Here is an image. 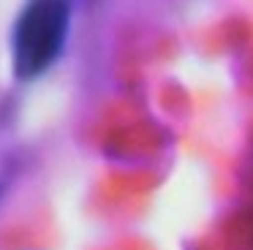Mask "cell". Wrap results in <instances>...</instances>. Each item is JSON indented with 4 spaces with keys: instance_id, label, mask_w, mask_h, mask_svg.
Instances as JSON below:
<instances>
[{
    "instance_id": "1",
    "label": "cell",
    "mask_w": 253,
    "mask_h": 250,
    "mask_svg": "<svg viewBox=\"0 0 253 250\" xmlns=\"http://www.w3.org/2000/svg\"><path fill=\"white\" fill-rule=\"evenodd\" d=\"M66 33V0H30L14 30V68L19 79H33L44 74L60 54Z\"/></svg>"
}]
</instances>
